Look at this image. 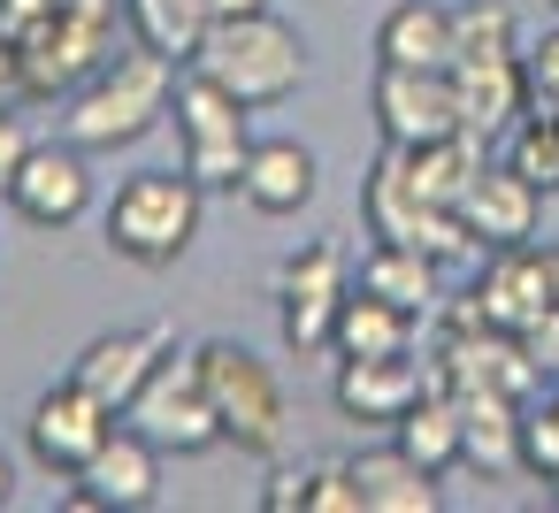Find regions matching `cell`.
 Here are the masks:
<instances>
[{"label":"cell","instance_id":"obj_1","mask_svg":"<svg viewBox=\"0 0 559 513\" xmlns=\"http://www.w3.org/2000/svg\"><path fill=\"white\" fill-rule=\"evenodd\" d=\"M169 108H177V62L154 55V47H123L93 85L70 93L62 131H70V146H85V154H116V146H139Z\"/></svg>","mask_w":559,"mask_h":513},{"label":"cell","instance_id":"obj_2","mask_svg":"<svg viewBox=\"0 0 559 513\" xmlns=\"http://www.w3.org/2000/svg\"><path fill=\"white\" fill-rule=\"evenodd\" d=\"M123 0H62V9L16 47V100H55L93 85L116 55H123Z\"/></svg>","mask_w":559,"mask_h":513},{"label":"cell","instance_id":"obj_3","mask_svg":"<svg viewBox=\"0 0 559 513\" xmlns=\"http://www.w3.org/2000/svg\"><path fill=\"white\" fill-rule=\"evenodd\" d=\"M192 70H207L223 93H238L246 108H276V100H292L299 93V77H307V39L284 24V16H223L215 32H207V47L192 55Z\"/></svg>","mask_w":559,"mask_h":513},{"label":"cell","instance_id":"obj_4","mask_svg":"<svg viewBox=\"0 0 559 513\" xmlns=\"http://www.w3.org/2000/svg\"><path fill=\"white\" fill-rule=\"evenodd\" d=\"M200 238V184L185 169H146L108 200V246L139 269H169Z\"/></svg>","mask_w":559,"mask_h":513},{"label":"cell","instance_id":"obj_5","mask_svg":"<svg viewBox=\"0 0 559 513\" xmlns=\"http://www.w3.org/2000/svg\"><path fill=\"white\" fill-rule=\"evenodd\" d=\"M246 100L223 93L207 70L177 77V131H185V177L200 192H238L246 162H253V131H246Z\"/></svg>","mask_w":559,"mask_h":513},{"label":"cell","instance_id":"obj_6","mask_svg":"<svg viewBox=\"0 0 559 513\" xmlns=\"http://www.w3.org/2000/svg\"><path fill=\"white\" fill-rule=\"evenodd\" d=\"M192 360H200V383H207V398L223 414V444H238L253 460H276L284 452V391H276V375L246 345H223V337L200 345Z\"/></svg>","mask_w":559,"mask_h":513},{"label":"cell","instance_id":"obj_7","mask_svg":"<svg viewBox=\"0 0 559 513\" xmlns=\"http://www.w3.org/2000/svg\"><path fill=\"white\" fill-rule=\"evenodd\" d=\"M360 215H368V238H391V246H414L429 261H475L483 238L467 230L460 207H429L406 177H399V154H383L360 184Z\"/></svg>","mask_w":559,"mask_h":513},{"label":"cell","instance_id":"obj_8","mask_svg":"<svg viewBox=\"0 0 559 513\" xmlns=\"http://www.w3.org/2000/svg\"><path fill=\"white\" fill-rule=\"evenodd\" d=\"M123 421L146 429L162 452H207V444H223V414H215V398L200 383V360H177V353L146 375V391L123 406Z\"/></svg>","mask_w":559,"mask_h":513},{"label":"cell","instance_id":"obj_9","mask_svg":"<svg viewBox=\"0 0 559 513\" xmlns=\"http://www.w3.org/2000/svg\"><path fill=\"white\" fill-rule=\"evenodd\" d=\"M376 131H383V146H429V139L467 131L452 70H399V62H383L376 70Z\"/></svg>","mask_w":559,"mask_h":513},{"label":"cell","instance_id":"obj_10","mask_svg":"<svg viewBox=\"0 0 559 513\" xmlns=\"http://www.w3.org/2000/svg\"><path fill=\"white\" fill-rule=\"evenodd\" d=\"M108 429H116V406H100L78 375H70V383H55V391L32 406V421H24L32 460H39L47 475H85V460L108 444Z\"/></svg>","mask_w":559,"mask_h":513},{"label":"cell","instance_id":"obj_11","mask_svg":"<svg viewBox=\"0 0 559 513\" xmlns=\"http://www.w3.org/2000/svg\"><path fill=\"white\" fill-rule=\"evenodd\" d=\"M475 299H483V322H490V330L528 337V330L559 307L551 269H544V246H536V238H528V246H490V261H483V276H475Z\"/></svg>","mask_w":559,"mask_h":513},{"label":"cell","instance_id":"obj_12","mask_svg":"<svg viewBox=\"0 0 559 513\" xmlns=\"http://www.w3.org/2000/svg\"><path fill=\"white\" fill-rule=\"evenodd\" d=\"M177 353V330L169 322H139V330H108V337H93L85 353H78V383L100 398V406H131L139 391H146V375L162 368Z\"/></svg>","mask_w":559,"mask_h":513},{"label":"cell","instance_id":"obj_13","mask_svg":"<svg viewBox=\"0 0 559 513\" xmlns=\"http://www.w3.org/2000/svg\"><path fill=\"white\" fill-rule=\"evenodd\" d=\"M345 253L337 246H307L292 253L284 269V345L292 353H322L330 330H337V307H345Z\"/></svg>","mask_w":559,"mask_h":513},{"label":"cell","instance_id":"obj_14","mask_svg":"<svg viewBox=\"0 0 559 513\" xmlns=\"http://www.w3.org/2000/svg\"><path fill=\"white\" fill-rule=\"evenodd\" d=\"M9 207L39 230H70L85 207H93V177H85V146H32L16 184H9Z\"/></svg>","mask_w":559,"mask_h":513},{"label":"cell","instance_id":"obj_15","mask_svg":"<svg viewBox=\"0 0 559 513\" xmlns=\"http://www.w3.org/2000/svg\"><path fill=\"white\" fill-rule=\"evenodd\" d=\"M162 490V444L146 429H108V444L85 460L70 505H154Z\"/></svg>","mask_w":559,"mask_h":513},{"label":"cell","instance_id":"obj_16","mask_svg":"<svg viewBox=\"0 0 559 513\" xmlns=\"http://www.w3.org/2000/svg\"><path fill=\"white\" fill-rule=\"evenodd\" d=\"M437 375L414 368V353H376V360H345L337 368V414L345 421H376V429H399V414L429 391Z\"/></svg>","mask_w":559,"mask_h":513},{"label":"cell","instance_id":"obj_17","mask_svg":"<svg viewBox=\"0 0 559 513\" xmlns=\"http://www.w3.org/2000/svg\"><path fill=\"white\" fill-rule=\"evenodd\" d=\"M536 207H544V192L506 162V169H475V184L460 192V215H467V230L483 238V253L490 246H528L536 238Z\"/></svg>","mask_w":559,"mask_h":513},{"label":"cell","instance_id":"obj_18","mask_svg":"<svg viewBox=\"0 0 559 513\" xmlns=\"http://www.w3.org/2000/svg\"><path fill=\"white\" fill-rule=\"evenodd\" d=\"M452 85H460L467 131H506V123L528 116V62H521V55H498V62H452Z\"/></svg>","mask_w":559,"mask_h":513},{"label":"cell","instance_id":"obj_19","mask_svg":"<svg viewBox=\"0 0 559 513\" xmlns=\"http://www.w3.org/2000/svg\"><path fill=\"white\" fill-rule=\"evenodd\" d=\"M376 55L399 62V70H452L460 62V39H452V9L437 0H399L376 32Z\"/></svg>","mask_w":559,"mask_h":513},{"label":"cell","instance_id":"obj_20","mask_svg":"<svg viewBox=\"0 0 559 513\" xmlns=\"http://www.w3.org/2000/svg\"><path fill=\"white\" fill-rule=\"evenodd\" d=\"M345 467H353V482H360V513H437V505H444L437 475H429L421 460H406L399 444H391V452H360V460H345Z\"/></svg>","mask_w":559,"mask_h":513},{"label":"cell","instance_id":"obj_21","mask_svg":"<svg viewBox=\"0 0 559 513\" xmlns=\"http://www.w3.org/2000/svg\"><path fill=\"white\" fill-rule=\"evenodd\" d=\"M261 215H299L314 200V154L299 139H253V162H246V184H238Z\"/></svg>","mask_w":559,"mask_h":513},{"label":"cell","instance_id":"obj_22","mask_svg":"<svg viewBox=\"0 0 559 513\" xmlns=\"http://www.w3.org/2000/svg\"><path fill=\"white\" fill-rule=\"evenodd\" d=\"M399 452L406 460H421L429 475H452L460 460H467V429H460V398L444 391V383H429L406 414H399Z\"/></svg>","mask_w":559,"mask_h":513},{"label":"cell","instance_id":"obj_23","mask_svg":"<svg viewBox=\"0 0 559 513\" xmlns=\"http://www.w3.org/2000/svg\"><path fill=\"white\" fill-rule=\"evenodd\" d=\"M399 154V177L429 200V207H460V192L475 184L483 154H475V131H452V139H429V146H391Z\"/></svg>","mask_w":559,"mask_h":513},{"label":"cell","instance_id":"obj_24","mask_svg":"<svg viewBox=\"0 0 559 513\" xmlns=\"http://www.w3.org/2000/svg\"><path fill=\"white\" fill-rule=\"evenodd\" d=\"M460 398V429H467V467L506 475L521 467V398L506 391H452Z\"/></svg>","mask_w":559,"mask_h":513},{"label":"cell","instance_id":"obj_25","mask_svg":"<svg viewBox=\"0 0 559 513\" xmlns=\"http://www.w3.org/2000/svg\"><path fill=\"white\" fill-rule=\"evenodd\" d=\"M330 345H337V360H376V353H406V345H414V314L353 284V291H345V307H337V330H330Z\"/></svg>","mask_w":559,"mask_h":513},{"label":"cell","instance_id":"obj_26","mask_svg":"<svg viewBox=\"0 0 559 513\" xmlns=\"http://www.w3.org/2000/svg\"><path fill=\"white\" fill-rule=\"evenodd\" d=\"M123 16H131V39L169 55V62H192L215 32V9L207 0H123Z\"/></svg>","mask_w":559,"mask_h":513},{"label":"cell","instance_id":"obj_27","mask_svg":"<svg viewBox=\"0 0 559 513\" xmlns=\"http://www.w3.org/2000/svg\"><path fill=\"white\" fill-rule=\"evenodd\" d=\"M437 269H444V261H429V253H414V246L376 238V253L360 261V291H376V299H391V307L421 314V307L437 299Z\"/></svg>","mask_w":559,"mask_h":513},{"label":"cell","instance_id":"obj_28","mask_svg":"<svg viewBox=\"0 0 559 513\" xmlns=\"http://www.w3.org/2000/svg\"><path fill=\"white\" fill-rule=\"evenodd\" d=\"M452 39H460V62H498L513 55V9L506 0H467V9H452Z\"/></svg>","mask_w":559,"mask_h":513},{"label":"cell","instance_id":"obj_29","mask_svg":"<svg viewBox=\"0 0 559 513\" xmlns=\"http://www.w3.org/2000/svg\"><path fill=\"white\" fill-rule=\"evenodd\" d=\"M513 169L536 184V192H559V116H536L513 131Z\"/></svg>","mask_w":559,"mask_h":513},{"label":"cell","instance_id":"obj_30","mask_svg":"<svg viewBox=\"0 0 559 513\" xmlns=\"http://www.w3.org/2000/svg\"><path fill=\"white\" fill-rule=\"evenodd\" d=\"M521 467H528L536 482L559 467V391H551L536 414H521Z\"/></svg>","mask_w":559,"mask_h":513},{"label":"cell","instance_id":"obj_31","mask_svg":"<svg viewBox=\"0 0 559 513\" xmlns=\"http://www.w3.org/2000/svg\"><path fill=\"white\" fill-rule=\"evenodd\" d=\"M307 513H360V482H353V467H314V482H307Z\"/></svg>","mask_w":559,"mask_h":513},{"label":"cell","instance_id":"obj_32","mask_svg":"<svg viewBox=\"0 0 559 513\" xmlns=\"http://www.w3.org/2000/svg\"><path fill=\"white\" fill-rule=\"evenodd\" d=\"M528 108L536 116H559V32L528 55Z\"/></svg>","mask_w":559,"mask_h":513},{"label":"cell","instance_id":"obj_33","mask_svg":"<svg viewBox=\"0 0 559 513\" xmlns=\"http://www.w3.org/2000/svg\"><path fill=\"white\" fill-rule=\"evenodd\" d=\"M32 146H39V139H32V131H24L9 108H0V192L16 184V169H24V154H32Z\"/></svg>","mask_w":559,"mask_h":513},{"label":"cell","instance_id":"obj_34","mask_svg":"<svg viewBox=\"0 0 559 513\" xmlns=\"http://www.w3.org/2000/svg\"><path fill=\"white\" fill-rule=\"evenodd\" d=\"M307 482H314V475L276 467V475H269V490H261V505H269V513H307Z\"/></svg>","mask_w":559,"mask_h":513},{"label":"cell","instance_id":"obj_35","mask_svg":"<svg viewBox=\"0 0 559 513\" xmlns=\"http://www.w3.org/2000/svg\"><path fill=\"white\" fill-rule=\"evenodd\" d=\"M207 9H215V24H223V16H261L269 0H207Z\"/></svg>","mask_w":559,"mask_h":513},{"label":"cell","instance_id":"obj_36","mask_svg":"<svg viewBox=\"0 0 559 513\" xmlns=\"http://www.w3.org/2000/svg\"><path fill=\"white\" fill-rule=\"evenodd\" d=\"M16 498V475H9V460H0V505H9Z\"/></svg>","mask_w":559,"mask_h":513},{"label":"cell","instance_id":"obj_37","mask_svg":"<svg viewBox=\"0 0 559 513\" xmlns=\"http://www.w3.org/2000/svg\"><path fill=\"white\" fill-rule=\"evenodd\" d=\"M544 269H551V291H559V246H544Z\"/></svg>","mask_w":559,"mask_h":513},{"label":"cell","instance_id":"obj_38","mask_svg":"<svg viewBox=\"0 0 559 513\" xmlns=\"http://www.w3.org/2000/svg\"><path fill=\"white\" fill-rule=\"evenodd\" d=\"M544 482H551V498H559V467H551V475H544Z\"/></svg>","mask_w":559,"mask_h":513},{"label":"cell","instance_id":"obj_39","mask_svg":"<svg viewBox=\"0 0 559 513\" xmlns=\"http://www.w3.org/2000/svg\"><path fill=\"white\" fill-rule=\"evenodd\" d=\"M551 375H559V360H551Z\"/></svg>","mask_w":559,"mask_h":513},{"label":"cell","instance_id":"obj_40","mask_svg":"<svg viewBox=\"0 0 559 513\" xmlns=\"http://www.w3.org/2000/svg\"><path fill=\"white\" fill-rule=\"evenodd\" d=\"M551 9H559V0H551Z\"/></svg>","mask_w":559,"mask_h":513}]
</instances>
